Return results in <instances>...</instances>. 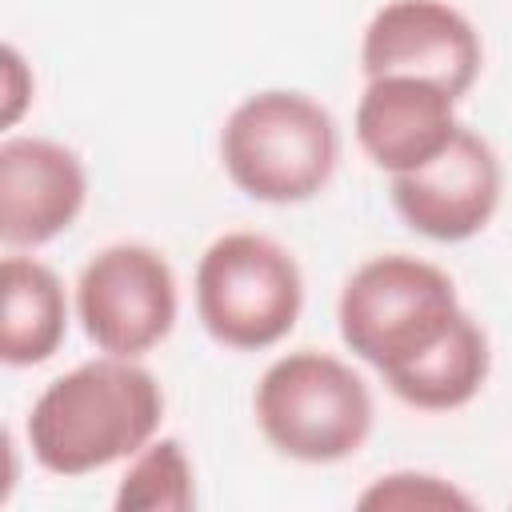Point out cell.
<instances>
[{
	"mask_svg": "<svg viewBox=\"0 0 512 512\" xmlns=\"http://www.w3.org/2000/svg\"><path fill=\"white\" fill-rule=\"evenodd\" d=\"M360 508H472L476 500L432 472H388L372 480L360 496Z\"/></svg>",
	"mask_w": 512,
	"mask_h": 512,
	"instance_id": "obj_14",
	"label": "cell"
},
{
	"mask_svg": "<svg viewBox=\"0 0 512 512\" xmlns=\"http://www.w3.org/2000/svg\"><path fill=\"white\" fill-rule=\"evenodd\" d=\"M484 44L472 20L444 0H388L360 36L364 76H420L456 100L476 84Z\"/></svg>",
	"mask_w": 512,
	"mask_h": 512,
	"instance_id": "obj_7",
	"label": "cell"
},
{
	"mask_svg": "<svg viewBox=\"0 0 512 512\" xmlns=\"http://www.w3.org/2000/svg\"><path fill=\"white\" fill-rule=\"evenodd\" d=\"M88 200L80 156L44 136H8L0 144V240L40 248L68 232Z\"/></svg>",
	"mask_w": 512,
	"mask_h": 512,
	"instance_id": "obj_9",
	"label": "cell"
},
{
	"mask_svg": "<svg viewBox=\"0 0 512 512\" xmlns=\"http://www.w3.org/2000/svg\"><path fill=\"white\" fill-rule=\"evenodd\" d=\"M460 320L464 308L452 276L408 252L364 260L336 300L340 340L352 356L372 364L384 384L432 356Z\"/></svg>",
	"mask_w": 512,
	"mask_h": 512,
	"instance_id": "obj_2",
	"label": "cell"
},
{
	"mask_svg": "<svg viewBox=\"0 0 512 512\" xmlns=\"http://www.w3.org/2000/svg\"><path fill=\"white\" fill-rule=\"evenodd\" d=\"M164 420L160 380L128 356H96L56 376L28 408L32 460L64 480L132 460Z\"/></svg>",
	"mask_w": 512,
	"mask_h": 512,
	"instance_id": "obj_1",
	"label": "cell"
},
{
	"mask_svg": "<svg viewBox=\"0 0 512 512\" xmlns=\"http://www.w3.org/2000/svg\"><path fill=\"white\" fill-rule=\"evenodd\" d=\"M252 408L264 440L300 464H336L356 456L376 420L364 376L320 348L276 356L256 384Z\"/></svg>",
	"mask_w": 512,
	"mask_h": 512,
	"instance_id": "obj_4",
	"label": "cell"
},
{
	"mask_svg": "<svg viewBox=\"0 0 512 512\" xmlns=\"http://www.w3.org/2000/svg\"><path fill=\"white\" fill-rule=\"evenodd\" d=\"M500 160L492 152V144L472 132V128H456L452 144L428 160L416 172H400L392 176V208L396 216L436 240V244H460L480 236L496 208H500Z\"/></svg>",
	"mask_w": 512,
	"mask_h": 512,
	"instance_id": "obj_8",
	"label": "cell"
},
{
	"mask_svg": "<svg viewBox=\"0 0 512 512\" xmlns=\"http://www.w3.org/2000/svg\"><path fill=\"white\" fill-rule=\"evenodd\" d=\"M488 368H492L488 336L464 312V320L452 328V336L432 356H424L412 372L396 376L388 384V392L420 412H452V408H464L484 388Z\"/></svg>",
	"mask_w": 512,
	"mask_h": 512,
	"instance_id": "obj_12",
	"label": "cell"
},
{
	"mask_svg": "<svg viewBox=\"0 0 512 512\" xmlns=\"http://www.w3.org/2000/svg\"><path fill=\"white\" fill-rule=\"evenodd\" d=\"M4 312H0V360L32 368L56 356L68 336V296L60 276L36 256H4L0 264Z\"/></svg>",
	"mask_w": 512,
	"mask_h": 512,
	"instance_id": "obj_11",
	"label": "cell"
},
{
	"mask_svg": "<svg viewBox=\"0 0 512 512\" xmlns=\"http://www.w3.org/2000/svg\"><path fill=\"white\" fill-rule=\"evenodd\" d=\"M28 104H32V72L24 56L8 44L4 48V128H12Z\"/></svg>",
	"mask_w": 512,
	"mask_h": 512,
	"instance_id": "obj_15",
	"label": "cell"
},
{
	"mask_svg": "<svg viewBox=\"0 0 512 512\" xmlns=\"http://www.w3.org/2000/svg\"><path fill=\"white\" fill-rule=\"evenodd\" d=\"M196 316L204 332L236 352L280 344L304 308L296 256L260 232L216 236L196 264Z\"/></svg>",
	"mask_w": 512,
	"mask_h": 512,
	"instance_id": "obj_5",
	"label": "cell"
},
{
	"mask_svg": "<svg viewBox=\"0 0 512 512\" xmlns=\"http://www.w3.org/2000/svg\"><path fill=\"white\" fill-rule=\"evenodd\" d=\"M220 164L248 200L304 204L328 188L340 164V128L320 100L292 88H264L228 112Z\"/></svg>",
	"mask_w": 512,
	"mask_h": 512,
	"instance_id": "obj_3",
	"label": "cell"
},
{
	"mask_svg": "<svg viewBox=\"0 0 512 512\" xmlns=\"http://www.w3.org/2000/svg\"><path fill=\"white\" fill-rule=\"evenodd\" d=\"M456 96L420 76H372L356 100L352 132L388 176L416 172L456 136Z\"/></svg>",
	"mask_w": 512,
	"mask_h": 512,
	"instance_id": "obj_10",
	"label": "cell"
},
{
	"mask_svg": "<svg viewBox=\"0 0 512 512\" xmlns=\"http://www.w3.org/2000/svg\"><path fill=\"white\" fill-rule=\"evenodd\" d=\"M196 504V472L180 440H148L124 468L112 508L116 512H188Z\"/></svg>",
	"mask_w": 512,
	"mask_h": 512,
	"instance_id": "obj_13",
	"label": "cell"
},
{
	"mask_svg": "<svg viewBox=\"0 0 512 512\" xmlns=\"http://www.w3.org/2000/svg\"><path fill=\"white\" fill-rule=\"evenodd\" d=\"M180 292L172 264L136 240L100 248L76 276V320L108 352L140 360L176 328Z\"/></svg>",
	"mask_w": 512,
	"mask_h": 512,
	"instance_id": "obj_6",
	"label": "cell"
}]
</instances>
